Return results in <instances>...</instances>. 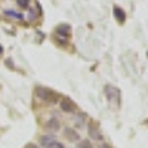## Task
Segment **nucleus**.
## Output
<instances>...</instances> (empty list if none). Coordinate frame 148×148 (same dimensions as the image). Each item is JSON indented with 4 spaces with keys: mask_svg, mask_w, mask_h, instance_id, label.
Here are the masks:
<instances>
[{
    "mask_svg": "<svg viewBox=\"0 0 148 148\" xmlns=\"http://www.w3.org/2000/svg\"><path fill=\"white\" fill-rule=\"evenodd\" d=\"M34 93H36V96L39 98L40 101H45L47 104H53L58 99V93L56 92H53L52 89H49V88H43V86H37V88L34 89Z\"/></svg>",
    "mask_w": 148,
    "mask_h": 148,
    "instance_id": "1",
    "label": "nucleus"
},
{
    "mask_svg": "<svg viewBox=\"0 0 148 148\" xmlns=\"http://www.w3.org/2000/svg\"><path fill=\"white\" fill-rule=\"evenodd\" d=\"M105 96L111 104H120V90L111 84L105 86Z\"/></svg>",
    "mask_w": 148,
    "mask_h": 148,
    "instance_id": "2",
    "label": "nucleus"
},
{
    "mask_svg": "<svg viewBox=\"0 0 148 148\" xmlns=\"http://www.w3.org/2000/svg\"><path fill=\"white\" fill-rule=\"evenodd\" d=\"M88 132H89V136H90L92 139H95L96 142H102V141H104V136H102L101 130L98 129V126L95 125L93 121H90L89 125H88Z\"/></svg>",
    "mask_w": 148,
    "mask_h": 148,
    "instance_id": "3",
    "label": "nucleus"
},
{
    "mask_svg": "<svg viewBox=\"0 0 148 148\" xmlns=\"http://www.w3.org/2000/svg\"><path fill=\"white\" fill-rule=\"evenodd\" d=\"M59 108L64 111V113H74L76 111V104H74L70 98H62L59 101Z\"/></svg>",
    "mask_w": 148,
    "mask_h": 148,
    "instance_id": "4",
    "label": "nucleus"
},
{
    "mask_svg": "<svg viewBox=\"0 0 148 148\" xmlns=\"http://www.w3.org/2000/svg\"><path fill=\"white\" fill-rule=\"evenodd\" d=\"M64 136L65 139H68L70 142H79L82 138H80V133L76 130V129H73V127H65L64 129Z\"/></svg>",
    "mask_w": 148,
    "mask_h": 148,
    "instance_id": "5",
    "label": "nucleus"
},
{
    "mask_svg": "<svg viewBox=\"0 0 148 148\" xmlns=\"http://www.w3.org/2000/svg\"><path fill=\"white\" fill-rule=\"evenodd\" d=\"M45 127L49 130V132H58L59 129H61V121H59V119H56V117H51V119H47V121L45 123Z\"/></svg>",
    "mask_w": 148,
    "mask_h": 148,
    "instance_id": "6",
    "label": "nucleus"
},
{
    "mask_svg": "<svg viewBox=\"0 0 148 148\" xmlns=\"http://www.w3.org/2000/svg\"><path fill=\"white\" fill-rule=\"evenodd\" d=\"M56 34L61 37V40H67L68 37H70V25H67V24L59 25L56 28Z\"/></svg>",
    "mask_w": 148,
    "mask_h": 148,
    "instance_id": "7",
    "label": "nucleus"
},
{
    "mask_svg": "<svg viewBox=\"0 0 148 148\" xmlns=\"http://www.w3.org/2000/svg\"><path fill=\"white\" fill-rule=\"evenodd\" d=\"M114 16H116V19L120 22V24H123L126 21V14H125V10H123L121 8H119V6H114Z\"/></svg>",
    "mask_w": 148,
    "mask_h": 148,
    "instance_id": "8",
    "label": "nucleus"
},
{
    "mask_svg": "<svg viewBox=\"0 0 148 148\" xmlns=\"http://www.w3.org/2000/svg\"><path fill=\"white\" fill-rule=\"evenodd\" d=\"M5 15H6V16H9V18H14V19H18V21L24 19V15L21 14V12H16V10H12V9H6V10H5Z\"/></svg>",
    "mask_w": 148,
    "mask_h": 148,
    "instance_id": "9",
    "label": "nucleus"
},
{
    "mask_svg": "<svg viewBox=\"0 0 148 148\" xmlns=\"http://www.w3.org/2000/svg\"><path fill=\"white\" fill-rule=\"evenodd\" d=\"M55 141V138L52 136V135H43V136L40 138V144L43 145V147H46V145H49L51 142H53Z\"/></svg>",
    "mask_w": 148,
    "mask_h": 148,
    "instance_id": "10",
    "label": "nucleus"
},
{
    "mask_svg": "<svg viewBox=\"0 0 148 148\" xmlns=\"http://www.w3.org/2000/svg\"><path fill=\"white\" fill-rule=\"evenodd\" d=\"M77 147H79V148H95L93 144H92L89 139H80V141L77 142Z\"/></svg>",
    "mask_w": 148,
    "mask_h": 148,
    "instance_id": "11",
    "label": "nucleus"
},
{
    "mask_svg": "<svg viewBox=\"0 0 148 148\" xmlns=\"http://www.w3.org/2000/svg\"><path fill=\"white\" fill-rule=\"evenodd\" d=\"M46 148H65L64 147V144L62 142H59V141H53V142H51V144H49V145H46Z\"/></svg>",
    "mask_w": 148,
    "mask_h": 148,
    "instance_id": "12",
    "label": "nucleus"
},
{
    "mask_svg": "<svg viewBox=\"0 0 148 148\" xmlns=\"http://www.w3.org/2000/svg\"><path fill=\"white\" fill-rule=\"evenodd\" d=\"M16 3H18V6L22 8V9H28V6H30V0H16Z\"/></svg>",
    "mask_w": 148,
    "mask_h": 148,
    "instance_id": "13",
    "label": "nucleus"
},
{
    "mask_svg": "<svg viewBox=\"0 0 148 148\" xmlns=\"http://www.w3.org/2000/svg\"><path fill=\"white\" fill-rule=\"evenodd\" d=\"M99 148H113V147L108 145V144H101V145H99Z\"/></svg>",
    "mask_w": 148,
    "mask_h": 148,
    "instance_id": "14",
    "label": "nucleus"
},
{
    "mask_svg": "<svg viewBox=\"0 0 148 148\" xmlns=\"http://www.w3.org/2000/svg\"><path fill=\"white\" fill-rule=\"evenodd\" d=\"M30 19H34V10L33 9L30 10Z\"/></svg>",
    "mask_w": 148,
    "mask_h": 148,
    "instance_id": "15",
    "label": "nucleus"
},
{
    "mask_svg": "<svg viewBox=\"0 0 148 148\" xmlns=\"http://www.w3.org/2000/svg\"><path fill=\"white\" fill-rule=\"evenodd\" d=\"M3 53V47H2V45H0V55Z\"/></svg>",
    "mask_w": 148,
    "mask_h": 148,
    "instance_id": "16",
    "label": "nucleus"
}]
</instances>
